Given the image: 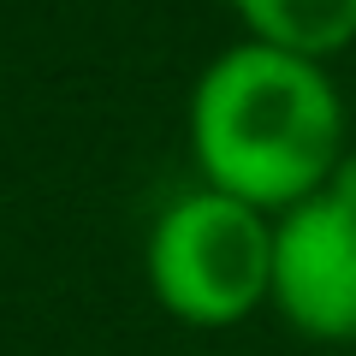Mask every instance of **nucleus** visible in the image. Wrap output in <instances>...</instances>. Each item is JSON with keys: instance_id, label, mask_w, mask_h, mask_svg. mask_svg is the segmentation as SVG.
I'll list each match as a JSON object with an SVG mask.
<instances>
[{"instance_id": "obj_2", "label": "nucleus", "mask_w": 356, "mask_h": 356, "mask_svg": "<svg viewBox=\"0 0 356 356\" xmlns=\"http://www.w3.org/2000/svg\"><path fill=\"white\" fill-rule=\"evenodd\" d=\"M143 280L166 321L191 332H226L267 309L273 214L226 191L191 184L161 202L143 238Z\"/></svg>"}, {"instance_id": "obj_4", "label": "nucleus", "mask_w": 356, "mask_h": 356, "mask_svg": "<svg viewBox=\"0 0 356 356\" xmlns=\"http://www.w3.org/2000/svg\"><path fill=\"white\" fill-rule=\"evenodd\" d=\"M232 13L243 18L250 42L303 54L321 65L356 48V0H232Z\"/></svg>"}, {"instance_id": "obj_3", "label": "nucleus", "mask_w": 356, "mask_h": 356, "mask_svg": "<svg viewBox=\"0 0 356 356\" xmlns=\"http://www.w3.org/2000/svg\"><path fill=\"white\" fill-rule=\"evenodd\" d=\"M267 309L309 344H356V196L321 184L273 214Z\"/></svg>"}, {"instance_id": "obj_1", "label": "nucleus", "mask_w": 356, "mask_h": 356, "mask_svg": "<svg viewBox=\"0 0 356 356\" xmlns=\"http://www.w3.org/2000/svg\"><path fill=\"white\" fill-rule=\"evenodd\" d=\"M196 184L226 191L261 214H285L315 196L350 149L344 95L321 60L232 42L196 72L184 107Z\"/></svg>"}]
</instances>
